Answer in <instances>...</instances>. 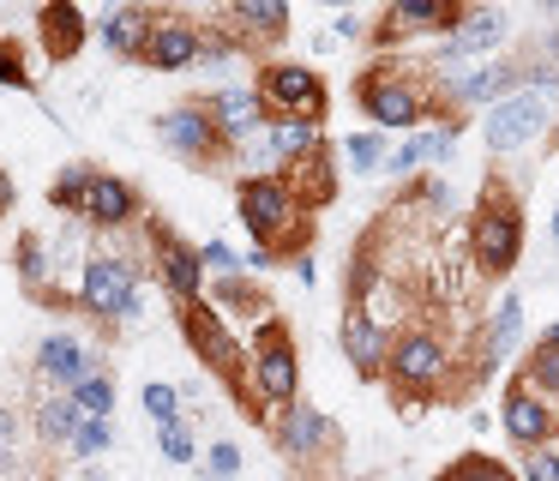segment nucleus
Here are the masks:
<instances>
[{
    "instance_id": "obj_1",
    "label": "nucleus",
    "mask_w": 559,
    "mask_h": 481,
    "mask_svg": "<svg viewBox=\"0 0 559 481\" xmlns=\"http://www.w3.org/2000/svg\"><path fill=\"white\" fill-rule=\"evenodd\" d=\"M235 216H241L253 247L277 253V265H295L301 253H313L307 204L289 187V175H235Z\"/></svg>"
},
{
    "instance_id": "obj_2",
    "label": "nucleus",
    "mask_w": 559,
    "mask_h": 481,
    "mask_svg": "<svg viewBox=\"0 0 559 481\" xmlns=\"http://www.w3.org/2000/svg\"><path fill=\"white\" fill-rule=\"evenodd\" d=\"M355 103L373 120V132H421L427 115H439V84H427L421 72L397 67V60H379V67L361 72L355 84Z\"/></svg>"
},
{
    "instance_id": "obj_3",
    "label": "nucleus",
    "mask_w": 559,
    "mask_h": 481,
    "mask_svg": "<svg viewBox=\"0 0 559 481\" xmlns=\"http://www.w3.org/2000/svg\"><path fill=\"white\" fill-rule=\"evenodd\" d=\"M391 397L403 403H433V397L457 391V367H451V343L433 331V325H403L397 343H391Z\"/></svg>"
},
{
    "instance_id": "obj_4",
    "label": "nucleus",
    "mask_w": 559,
    "mask_h": 481,
    "mask_svg": "<svg viewBox=\"0 0 559 481\" xmlns=\"http://www.w3.org/2000/svg\"><path fill=\"white\" fill-rule=\"evenodd\" d=\"M469 259L481 277H511L523 259V204L506 187V175H487L481 204L469 216Z\"/></svg>"
},
{
    "instance_id": "obj_5",
    "label": "nucleus",
    "mask_w": 559,
    "mask_h": 481,
    "mask_svg": "<svg viewBox=\"0 0 559 481\" xmlns=\"http://www.w3.org/2000/svg\"><path fill=\"white\" fill-rule=\"evenodd\" d=\"M79 313H91L97 325H139L145 319V283H139L133 259H115V253H91L85 271H79Z\"/></svg>"
},
{
    "instance_id": "obj_6",
    "label": "nucleus",
    "mask_w": 559,
    "mask_h": 481,
    "mask_svg": "<svg viewBox=\"0 0 559 481\" xmlns=\"http://www.w3.org/2000/svg\"><path fill=\"white\" fill-rule=\"evenodd\" d=\"M247 385H253V397L271 409H289L301 403V355H295V337L283 319H265L259 325V343H253V361H247Z\"/></svg>"
},
{
    "instance_id": "obj_7",
    "label": "nucleus",
    "mask_w": 559,
    "mask_h": 481,
    "mask_svg": "<svg viewBox=\"0 0 559 481\" xmlns=\"http://www.w3.org/2000/svg\"><path fill=\"white\" fill-rule=\"evenodd\" d=\"M554 115H559V96L518 91V96H506L499 108H487V115H481V139H487V151H493V156L530 151L535 139L554 132Z\"/></svg>"
},
{
    "instance_id": "obj_8",
    "label": "nucleus",
    "mask_w": 559,
    "mask_h": 481,
    "mask_svg": "<svg viewBox=\"0 0 559 481\" xmlns=\"http://www.w3.org/2000/svg\"><path fill=\"white\" fill-rule=\"evenodd\" d=\"M253 91L265 96L271 120H325V103H331L325 79L301 60H265L253 72Z\"/></svg>"
},
{
    "instance_id": "obj_9",
    "label": "nucleus",
    "mask_w": 559,
    "mask_h": 481,
    "mask_svg": "<svg viewBox=\"0 0 559 481\" xmlns=\"http://www.w3.org/2000/svg\"><path fill=\"white\" fill-rule=\"evenodd\" d=\"M439 84V103H451V115H469V108H499L506 96L523 91V55H499V60H481V67H463V72H445Z\"/></svg>"
},
{
    "instance_id": "obj_10",
    "label": "nucleus",
    "mask_w": 559,
    "mask_h": 481,
    "mask_svg": "<svg viewBox=\"0 0 559 481\" xmlns=\"http://www.w3.org/2000/svg\"><path fill=\"white\" fill-rule=\"evenodd\" d=\"M506 36H511L506 7H463L457 31L433 48V79L463 72V67H481V60H499V43H506Z\"/></svg>"
},
{
    "instance_id": "obj_11",
    "label": "nucleus",
    "mask_w": 559,
    "mask_h": 481,
    "mask_svg": "<svg viewBox=\"0 0 559 481\" xmlns=\"http://www.w3.org/2000/svg\"><path fill=\"white\" fill-rule=\"evenodd\" d=\"M157 139L169 144L181 163H193V168H223L229 163V139L217 132V120H211V108H205V96L199 103H175V108H163L157 115Z\"/></svg>"
},
{
    "instance_id": "obj_12",
    "label": "nucleus",
    "mask_w": 559,
    "mask_h": 481,
    "mask_svg": "<svg viewBox=\"0 0 559 481\" xmlns=\"http://www.w3.org/2000/svg\"><path fill=\"white\" fill-rule=\"evenodd\" d=\"M145 235H151V259H157V283L163 295L175 301V307H187V301H205L211 289V271L205 259H199V247L187 235H175L163 216H145Z\"/></svg>"
},
{
    "instance_id": "obj_13",
    "label": "nucleus",
    "mask_w": 559,
    "mask_h": 481,
    "mask_svg": "<svg viewBox=\"0 0 559 481\" xmlns=\"http://www.w3.org/2000/svg\"><path fill=\"white\" fill-rule=\"evenodd\" d=\"M271 439H277V451L289 457L295 469H319L325 457L343 451V427L325 415V409L313 403H289L277 415V427H271Z\"/></svg>"
},
{
    "instance_id": "obj_14",
    "label": "nucleus",
    "mask_w": 559,
    "mask_h": 481,
    "mask_svg": "<svg viewBox=\"0 0 559 481\" xmlns=\"http://www.w3.org/2000/svg\"><path fill=\"white\" fill-rule=\"evenodd\" d=\"M457 19H463V7H451V0H391L373 19V48L409 43V36H439L445 43L457 31Z\"/></svg>"
},
{
    "instance_id": "obj_15",
    "label": "nucleus",
    "mask_w": 559,
    "mask_h": 481,
    "mask_svg": "<svg viewBox=\"0 0 559 481\" xmlns=\"http://www.w3.org/2000/svg\"><path fill=\"white\" fill-rule=\"evenodd\" d=\"M499 427H506V439L518 445V451H535V445L559 439V409L547 403L542 391H530L523 379H511L506 397H499Z\"/></svg>"
},
{
    "instance_id": "obj_16",
    "label": "nucleus",
    "mask_w": 559,
    "mask_h": 481,
    "mask_svg": "<svg viewBox=\"0 0 559 481\" xmlns=\"http://www.w3.org/2000/svg\"><path fill=\"white\" fill-rule=\"evenodd\" d=\"M391 343H397V331L391 325H379L367 307H343V325H337V349L343 361H349L361 379H385L391 367Z\"/></svg>"
},
{
    "instance_id": "obj_17",
    "label": "nucleus",
    "mask_w": 559,
    "mask_h": 481,
    "mask_svg": "<svg viewBox=\"0 0 559 481\" xmlns=\"http://www.w3.org/2000/svg\"><path fill=\"white\" fill-rule=\"evenodd\" d=\"M199 60H205V24L157 19V31L145 43V67L151 72H199Z\"/></svg>"
},
{
    "instance_id": "obj_18",
    "label": "nucleus",
    "mask_w": 559,
    "mask_h": 481,
    "mask_svg": "<svg viewBox=\"0 0 559 481\" xmlns=\"http://www.w3.org/2000/svg\"><path fill=\"white\" fill-rule=\"evenodd\" d=\"M205 108H211V120H217V132L229 139V151L247 144L259 127H271V108H265V96H259L253 84H223V91L205 96Z\"/></svg>"
},
{
    "instance_id": "obj_19",
    "label": "nucleus",
    "mask_w": 559,
    "mask_h": 481,
    "mask_svg": "<svg viewBox=\"0 0 559 481\" xmlns=\"http://www.w3.org/2000/svg\"><path fill=\"white\" fill-rule=\"evenodd\" d=\"M157 19H163V12L133 7V0H121V7H103V12H97V43L109 48L115 60H145V43H151V31H157Z\"/></svg>"
},
{
    "instance_id": "obj_20",
    "label": "nucleus",
    "mask_w": 559,
    "mask_h": 481,
    "mask_svg": "<svg viewBox=\"0 0 559 481\" xmlns=\"http://www.w3.org/2000/svg\"><path fill=\"white\" fill-rule=\"evenodd\" d=\"M139 211H145V199H139V187L127 175H109V168H97V187H91L85 211H79V223L85 228H133Z\"/></svg>"
},
{
    "instance_id": "obj_21",
    "label": "nucleus",
    "mask_w": 559,
    "mask_h": 481,
    "mask_svg": "<svg viewBox=\"0 0 559 481\" xmlns=\"http://www.w3.org/2000/svg\"><path fill=\"white\" fill-rule=\"evenodd\" d=\"M37 373L49 385H61V391H73L79 379H91V373H103V367L73 331H49V337H37Z\"/></svg>"
},
{
    "instance_id": "obj_22",
    "label": "nucleus",
    "mask_w": 559,
    "mask_h": 481,
    "mask_svg": "<svg viewBox=\"0 0 559 481\" xmlns=\"http://www.w3.org/2000/svg\"><path fill=\"white\" fill-rule=\"evenodd\" d=\"M518 343H523V301L506 289V295H499V307L487 313V325H481V349H475V379H487V373H493Z\"/></svg>"
},
{
    "instance_id": "obj_23",
    "label": "nucleus",
    "mask_w": 559,
    "mask_h": 481,
    "mask_svg": "<svg viewBox=\"0 0 559 481\" xmlns=\"http://www.w3.org/2000/svg\"><path fill=\"white\" fill-rule=\"evenodd\" d=\"M37 36H43V55L49 60H73L79 48L91 43V19L73 0H49V7L37 12Z\"/></svg>"
},
{
    "instance_id": "obj_24",
    "label": "nucleus",
    "mask_w": 559,
    "mask_h": 481,
    "mask_svg": "<svg viewBox=\"0 0 559 481\" xmlns=\"http://www.w3.org/2000/svg\"><path fill=\"white\" fill-rule=\"evenodd\" d=\"M289 24H295L289 7H277V0H235V7L223 12V31H229L241 48H247V36H253V43H283Z\"/></svg>"
},
{
    "instance_id": "obj_25",
    "label": "nucleus",
    "mask_w": 559,
    "mask_h": 481,
    "mask_svg": "<svg viewBox=\"0 0 559 481\" xmlns=\"http://www.w3.org/2000/svg\"><path fill=\"white\" fill-rule=\"evenodd\" d=\"M205 301L223 313V319H277V313H271V301H265V289H259L247 271L241 277H211Z\"/></svg>"
},
{
    "instance_id": "obj_26",
    "label": "nucleus",
    "mask_w": 559,
    "mask_h": 481,
    "mask_svg": "<svg viewBox=\"0 0 559 481\" xmlns=\"http://www.w3.org/2000/svg\"><path fill=\"white\" fill-rule=\"evenodd\" d=\"M13 271H19V283H25L37 301H49V289H55V253H49V241H43L37 228H25V235H19Z\"/></svg>"
},
{
    "instance_id": "obj_27",
    "label": "nucleus",
    "mask_w": 559,
    "mask_h": 481,
    "mask_svg": "<svg viewBox=\"0 0 559 481\" xmlns=\"http://www.w3.org/2000/svg\"><path fill=\"white\" fill-rule=\"evenodd\" d=\"M271 139H277L283 175H289V168H301L307 156L325 151V120H271Z\"/></svg>"
},
{
    "instance_id": "obj_28",
    "label": "nucleus",
    "mask_w": 559,
    "mask_h": 481,
    "mask_svg": "<svg viewBox=\"0 0 559 481\" xmlns=\"http://www.w3.org/2000/svg\"><path fill=\"white\" fill-rule=\"evenodd\" d=\"M289 187L301 192L307 211H319V204L337 199V163H331V151H319V156H307L301 168H289Z\"/></svg>"
},
{
    "instance_id": "obj_29",
    "label": "nucleus",
    "mask_w": 559,
    "mask_h": 481,
    "mask_svg": "<svg viewBox=\"0 0 559 481\" xmlns=\"http://www.w3.org/2000/svg\"><path fill=\"white\" fill-rule=\"evenodd\" d=\"M79 427H85V409H79L67 391H55V397H43V403H37V439L43 445H73Z\"/></svg>"
},
{
    "instance_id": "obj_30",
    "label": "nucleus",
    "mask_w": 559,
    "mask_h": 481,
    "mask_svg": "<svg viewBox=\"0 0 559 481\" xmlns=\"http://www.w3.org/2000/svg\"><path fill=\"white\" fill-rule=\"evenodd\" d=\"M91 187H97V168H91V163H67L61 175L49 180V204L79 216V211H85V199H91Z\"/></svg>"
},
{
    "instance_id": "obj_31",
    "label": "nucleus",
    "mask_w": 559,
    "mask_h": 481,
    "mask_svg": "<svg viewBox=\"0 0 559 481\" xmlns=\"http://www.w3.org/2000/svg\"><path fill=\"white\" fill-rule=\"evenodd\" d=\"M385 156H391V144H385V132H349L343 139V163L355 168V175H385Z\"/></svg>"
},
{
    "instance_id": "obj_32",
    "label": "nucleus",
    "mask_w": 559,
    "mask_h": 481,
    "mask_svg": "<svg viewBox=\"0 0 559 481\" xmlns=\"http://www.w3.org/2000/svg\"><path fill=\"white\" fill-rule=\"evenodd\" d=\"M523 385H530V391H542L547 403L559 409V349H542L535 343L530 355H523V373H518Z\"/></svg>"
},
{
    "instance_id": "obj_33",
    "label": "nucleus",
    "mask_w": 559,
    "mask_h": 481,
    "mask_svg": "<svg viewBox=\"0 0 559 481\" xmlns=\"http://www.w3.org/2000/svg\"><path fill=\"white\" fill-rule=\"evenodd\" d=\"M235 163H241V175H283V156H277L271 127H259L247 144H235Z\"/></svg>"
},
{
    "instance_id": "obj_34",
    "label": "nucleus",
    "mask_w": 559,
    "mask_h": 481,
    "mask_svg": "<svg viewBox=\"0 0 559 481\" xmlns=\"http://www.w3.org/2000/svg\"><path fill=\"white\" fill-rule=\"evenodd\" d=\"M73 457H85V464H97V457H109L115 451V421H103V415H85V427L73 433V445H67Z\"/></svg>"
},
{
    "instance_id": "obj_35",
    "label": "nucleus",
    "mask_w": 559,
    "mask_h": 481,
    "mask_svg": "<svg viewBox=\"0 0 559 481\" xmlns=\"http://www.w3.org/2000/svg\"><path fill=\"white\" fill-rule=\"evenodd\" d=\"M439 481H523V476H518V469H506L499 457H481V451H469V457H457V464H451Z\"/></svg>"
},
{
    "instance_id": "obj_36",
    "label": "nucleus",
    "mask_w": 559,
    "mask_h": 481,
    "mask_svg": "<svg viewBox=\"0 0 559 481\" xmlns=\"http://www.w3.org/2000/svg\"><path fill=\"white\" fill-rule=\"evenodd\" d=\"M67 397H73L85 415H103V421L115 415V379H109V373H91V379H79Z\"/></svg>"
},
{
    "instance_id": "obj_37",
    "label": "nucleus",
    "mask_w": 559,
    "mask_h": 481,
    "mask_svg": "<svg viewBox=\"0 0 559 481\" xmlns=\"http://www.w3.org/2000/svg\"><path fill=\"white\" fill-rule=\"evenodd\" d=\"M139 409H145L151 421H157V427H169V421H181V385H145V391H139Z\"/></svg>"
},
{
    "instance_id": "obj_38",
    "label": "nucleus",
    "mask_w": 559,
    "mask_h": 481,
    "mask_svg": "<svg viewBox=\"0 0 559 481\" xmlns=\"http://www.w3.org/2000/svg\"><path fill=\"white\" fill-rule=\"evenodd\" d=\"M157 445L169 464H205V451H199V439L187 433V421H169V427H157Z\"/></svg>"
},
{
    "instance_id": "obj_39",
    "label": "nucleus",
    "mask_w": 559,
    "mask_h": 481,
    "mask_svg": "<svg viewBox=\"0 0 559 481\" xmlns=\"http://www.w3.org/2000/svg\"><path fill=\"white\" fill-rule=\"evenodd\" d=\"M0 84L7 91H31V67H25V48L13 36H0Z\"/></svg>"
},
{
    "instance_id": "obj_40",
    "label": "nucleus",
    "mask_w": 559,
    "mask_h": 481,
    "mask_svg": "<svg viewBox=\"0 0 559 481\" xmlns=\"http://www.w3.org/2000/svg\"><path fill=\"white\" fill-rule=\"evenodd\" d=\"M235 476H241V445H235V439H217V445L205 451V481H235Z\"/></svg>"
},
{
    "instance_id": "obj_41",
    "label": "nucleus",
    "mask_w": 559,
    "mask_h": 481,
    "mask_svg": "<svg viewBox=\"0 0 559 481\" xmlns=\"http://www.w3.org/2000/svg\"><path fill=\"white\" fill-rule=\"evenodd\" d=\"M523 481H559V445H535V451H523Z\"/></svg>"
},
{
    "instance_id": "obj_42",
    "label": "nucleus",
    "mask_w": 559,
    "mask_h": 481,
    "mask_svg": "<svg viewBox=\"0 0 559 481\" xmlns=\"http://www.w3.org/2000/svg\"><path fill=\"white\" fill-rule=\"evenodd\" d=\"M199 259H205L211 277H241V253H235L229 241H205V247H199Z\"/></svg>"
},
{
    "instance_id": "obj_43",
    "label": "nucleus",
    "mask_w": 559,
    "mask_h": 481,
    "mask_svg": "<svg viewBox=\"0 0 559 481\" xmlns=\"http://www.w3.org/2000/svg\"><path fill=\"white\" fill-rule=\"evenodd\" d=\"M289 271H295V283H301V289H313V283H319V259H313V253H301V259H295Z\"/></svg>"
},
{
    "instance_id": "obj_44",
    "label": "nucleus",
    "mask_w": 559,
    "mask_h": 481,
    "mask_svg": "<svg viewBox=\"0 0 559 481\" xmlns=\"http://www.w3.org/2000/svg\"><path fill=\"white\" fill-rule=\"evenodd\" d=\"M331 36H367V19H355V12H337V19H331Z\"/></svg>"
},
{
    "instance_id": "obj_45",
    "label": "nucleus",
    "mask_w": 559,
    "mask_h": 481,
    "mask_svg": "<svg viewBox=\"0 0 559 481\" xmlns=\"http://www.w3.org/2000/svg\"><path fill=\"white\" fill-rule=\"evenodd\" d=\"M0 211H13V175L0 168Z\"/></svg>"
},
{
    "instance_id": "obj_46",
    "label": "nucleus",
    "mask_w": 559,
    "mask_h": 481,
    "mask_svg": "<svg viewBox=\"0 0 559 481\" xmlns=\"http://www.w3.org/2000/svg\"><path fill=\"white\" fill-rule=\"evenodd\" d=\"M542 349H559V319H554V325H542Z\"/></svg>"
},
{
    "instance_id": "obj_47",
    "label": "nucleus",
    "mask_w": 559,
    "mask_h": 481,
    "mask_svg": "<svg viewBox=\"0 0 559 481\" xmlns=\"http://www.w3.org/2000/svg\"><path fill=\"white\" fill-rule=\"evenodd\" d=\"M91 481H109V476H103V469H91Z\"/></svg>"
},
{
    "instance_id": "obj_48",
    "label": "nucleus",
    "mask_w": 559,
    "mask_h": 481,
    "mask_svg": "<svg viewBox=\"0 0 559 481\" xmlns=\"http://www.w3.org/2000/svg\"><path fill=\"white\" fill-rule=\"evenodd\" d=\"M554 241H559V211H554Z\"/></svg>"
},
{
    "instance_id": "obj_49",
    "label": "nucleus",
    "mask_w": 559,
    "mask_h": 481,
    "mask_svg": "<svg viewBox=\"0 0 559 481\" xmlns=\"http://www.w3.org/2000/svg\"><path fill=\"white\" fill-rule=\"evenodd\" d=\"M0 216H7V211H0Z\"/></svg>"
},
{
    "instance_id": "obj_50",
    "label": "nucleus",
    "mask_w": 559,
    "mask_h": 481,
    "mask_svg": "<svg viewBox=\"0 0 559 481\" xmlns=\"http://www.w3.org/2000/svg\"><path fill=\"white\" fill-rule=\"evenodd\" d=\"M554 445H559V439H554Z\"/></svg>"
}]
</instances>
